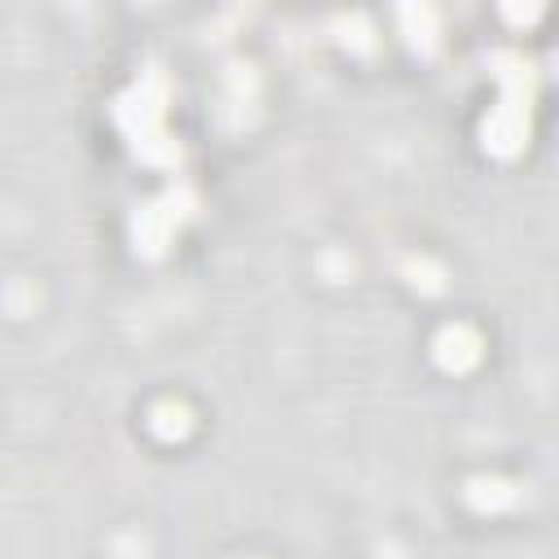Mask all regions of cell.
I'll use <instances>...</instances> for the list:
<instances>
[{
	"instance_id": "1",
	"label": "cell",
	"mask_w": 559,
	"mask_h": 559,
	"mask_svg": "<svg viewBox=\"0 0 559 559\" xmlns=\"http://www.w3.org/2000/svg\"><path fill=\"white\" fill-rule=\"evenodd\" d=\"M166 100H170V83L157 66H148L118 100H114V118L118 127L127 131L131 148L153 162V166H175L179 162V144L162 131V114H166Z\"/></svg>"
},
{
	"instance_id": "2",
	"label": "cell",
	"mask_w": 559,
	"mask_h": 559,
	"mask_svg": "<svg viewBox=\"0 0 559 559\" xmlns=\"http://www.w3.org/2000/svg\"><path fill=\"white\" fill-rule=\"evenodd\" d=\"M183 214H192V197H188V192H166L162 201H144V205L135 210V218H131V240H135V249H140L144 258H157V253L170 245V236H175V227H179Z\"/></svg>"
},
{
	"instance_id": "3",
	"label": "cell",
	"mask_w": 559,
	"mask_h": 559,
	"mask_svg": "<svg viewBox=\"0 0 559 559\" xmlns=\"http://www.w3.org/2000/svg\"><path fill=\"white\" fill-rule=\"evenodd\" d=\"M480 135H485V148L498 153V157L520 153L524 140H528V100H520V96H502V100L493 105V114L485 118Z\"/></svg>"
},
{
	"instance_id": "4",
	"label": "cell",
	"mask_w": 559,
	"mask_h": 559,
	"mask_svg": "<svg viewBox=\"0 0 559 559\" xmlns=\"http://www.w3.org/2000/svg\"><path fill=\"white\" fill-rule=\"evenodd\" d=\"M432 358H437L445 371H467V367L480 362V336H476L467 323H450V328L437 332Z\"/></svg>"
},
{
	"instance_id": "5",
	"label": "cell",
	"mask_w": 559,
	"mask_h": 559,
	"mask_svg": "<svg viewBox=\"0 0 559 559\" xmlns=\"http://www.w3.org/2000/svg\"><path fill=\"white\" fill-rule=\"evenodd\" d=\"M489 66H493V79L502 83V96L533 100V66L520 52H493Z\"/></svg>"
},
{
	"instance_id": "6",
	"label": "cell",
	"mask_w": 559,
	"mask_h": 559,
	"mask_svg": "<svg viewBox=\"0 0 559 559\" xmlns=\"http://www.w3.org/2000/svg\"><path fill=\"white\" fill-rule=\"evenodd\" d=\"M515 498H520V489L507 485V480H498V476H476L467 485V502L476 511H502V507H515Z\"/></svg>"
},
{
	"instance_id": "7",
	"label": "cell",
	"mask_w": 559,
	"mask_h": 559,
	"mask_svg": "<svg viewBox=\"0 0 559 559\" xmlns=\"http://www.w3.org/2000/svg\"><path fill=\"white\" fill-rule=\"evenodd\" d=\"M397 17H402V31H406L411 48H419V52H432L437 48V17H432L428 4H406Z\"/></svg>"
},
{
	"instance_id": "8",
	"label": "cell",
	"mask_w": 559,
	"mask_h": 559,
	"mask_svg": "<svg viewBox=\"0 0 559 559\" xmlns=\"http://www.w3.org/2000/svg\"><path fill=\"white\" fill-rule=\"evenodd\" d=\"M148 428H153L157 437L175 441V437H183V432L192 428V415H188L183 402H157V406L148 411Z\"/></svg>"
},
{
	"instance_id": "9",
	"label": "cell",
	"mask_w": 559,
	"mask_h": 559,
	"mask_svg": "<svg viewBox=\"0 0 559 559\" xmlns=\"http://www.w3.org/2000/svg\"><path fill=\"white\" fill-rule=\"evenodd\" d=\"M406 275H411L415 288H428V293L441 288V266L428 262V258H406Z\"/></svg>"
},
{
	"instance_id": "10",
	"label": "cell",
	"mask_w": 559,
	"mask_h": 559,
	"mask_svg": "<svg viewBox=\"0 0 559 559\" xmlns=\"http://www.w3.org/2000/svg\"><path fill=\"white\" fill-rule=\"evenodd\" d=\"M341 31H345V44L354 48H371V26L362 17H341Z\"/></svg>"
},
{
	"instance_id": "11",
	"label": "cell",
	"mask_w": 559,
	"mask_h": 559,
	"mask_svg": "<svg viewBox=\"0 0 559 559\" xmlns=\"http://www.w3.org/2000/svg\"><path fill=\"white\" fill-rule=\"evenodd\" d=\"M502 13H507L511 22H533V17H537V4H524V9H511V4H507Z\"/></svg>"
},
{
	"instance_id": "12",
	"label": "cell",
	"mask_w": 559,
	"mask_h": 559,
	"mask_svg": "<svg viewBox=\"0 0 559 559\" xmlns=\"http://www.w3.org/2000/svg\"><path fill=\"white\" fill-rule=\"evenodd\" d=\"M22 306H26V288H22V284H13V288H9V310H13V314H22Z\"/></svg>"
}]
</instances>
